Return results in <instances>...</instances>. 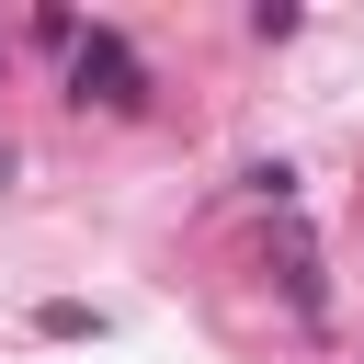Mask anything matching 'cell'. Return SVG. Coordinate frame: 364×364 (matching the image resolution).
Listing matches in <instances>:
<instances>
[{
    "label": "cell",
    "instance_id": "cell-1",
    "mask_svg": "<svg viewBox=\"0 0 364 364\" xmlns=\"http://www.w3.org/2000/svg\"><path fill=\"white\" fill-rule=\"evenodd\" d=\"M68 102H80V114H114V125L148 114V57H136L114 23H91V34L68 46Z\"/></svg>",
    "mask_w": 364,
    "mask_h": 364
},
{
    "label": "cell",
    "instance_id": "cell-4",
    "mask_svg": "<svg viewBox=\"0 0 364 364\" xmlns=\"http://www.w3.org/2000/svg\"><path fill=\"white\" fill-rule=\"evenodd\" d=\"M0 80H11V57H0Z\"/></svg>",
    "mask_w": 364,
    "mask_h": 364
},
{
    "label": "cell",
    "instance_id": "cell-3",
    "mask_svg": "<svg viewBox=\"0 0 364 364\" xmlns=\"http://www.w3.org/2000/svg\"><path fill=\"white\" fill-rule=\"evenodd\" d=\"M239 182H250V193H262V205H296V171H284V159H250V171H239Z\"/></svg>",
    "mask_w": 364,
    "mask_h": 364
},
{
    "label": "cell",
    "instance_id": "cell-2",
    "mask_svg": "<svg viewBox=\"0 0 364 364\" xmlns=\"http://www.w3.org/2000/svg\"><path fill=\"white\" fill-rule=\"evenodd\" d=\"M262 273H273V296L296 307V330H330V273H318V239H307V216H273V250H262Z\"/></svg>",
    "mask_w": 364,
    "mask_h": 364
}]
</instances>
